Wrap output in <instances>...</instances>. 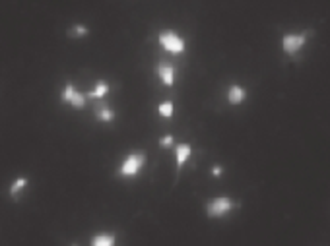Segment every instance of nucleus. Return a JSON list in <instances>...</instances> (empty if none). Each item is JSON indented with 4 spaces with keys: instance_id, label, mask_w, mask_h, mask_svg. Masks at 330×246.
Masks as SVG:
<instances>
[{
    "instance_id": "nucleus-1",
    "label": "nucleus",
    "mask_w": 330,
    "mask_h": 246,
    "mask_svg": "<svg viewBox=\"0 0 330 246\" xmlns=\"http://www.w3.org/2000/svg\"><path fill=\"white\" fill-rule=\"evenodd\" d=\"M148 163V154L142 152V150H134L127 155L121 165H119V177L121 179H134L142 173V169L146 167Z\"/></svg>"
},
{
    "instance_id": "nucleus-2",
    "label": "nucleus",
    "mask_w": 330,
    "mask_h": 246,
    "mask_svg": "<svg viewBox=\"0 0 330 246\" xmlns=\"http://www.w3.org/2000/svg\"><path fill=\"white\" fill-rule=\"evenodd\" d=\"M311 35H313V30L282 35V51H284V55H288L290 59H296L297 55L305 49V45H307V41H309Z\"/></svg>"
},
{
    "instance_id": "nucleus-3",
    "label": "nucleus",
    "mask_w": 330,
    "mask_h": 246,
    "mask_svg": "<svg viewBox=\"0 0 330 246\" xmlns=\"http://www.w3.org/2000/svg\"><path fill=\"white\" fill-rule=\"evenodd\" d=\"M158 43H160V47L164 49L165 53H169V55H173V57H179V55H183V53L187 51V41L173 30L160 31Z\"/></svg>"
},
{
    "instance_id": "nucleus-4",
    "label": "nucleus",
    "mask_w": 330,
    "mask_h": 246,
    "mask_svg": "<svg viewBox=\"0 0 330 246\" xmlns=\"http://www.w3.org/2000/svg\"><path fill=\"white\" fill-rule=\"evenodd\" d=\"M239 204L230 198V196H216L212 200L206 202V215L210 219H222L226 217L228 214H231Z\"/></svg>"
},
{
    "instance_id": "nucleus-5",
    "label": "nucleus",
    "mask_w": 330,
    "mask_h": 246,
    "mask_svg": "<svg viewBox=\"0 0 330 246\" xmlns=\"http://www.w3.org/2000/svg\"><path fill=\"white\" fill-rule=\"evenodd\" d=\"M61 101L70 105L74 111H82V109H86L88 97H86V93L80 92L72 82H66L63 86V90H61Z\"/></svg>"
},
{
    "instance_id": "nucleus-6",
    "label": "nucleus",
    "mask_w": 330,
    "mask_h": 246,
    "mask_svg": "<svg viewBox=\"0 0 330 246\" xmlns=\"http://www.w3.org/2000/svg\"><path fill=\"white\" fill-rule=\"evenodd\" d=\"M154 74H156V78L164 84L165 88H175V84H177V68L173 64H169V62L158 64L154 68Z\"/></svg>"
},
{
    "instance_id": "nucleus-7",
    "label": "nucleus",
    "mask_w": 330,
    "mask_h": 246,
    "mask_svg": "<svg viewBox=\"0 0 330 246\" xmlns=\"http://www.w3.org/2000/svg\"><path fill=\"white\" fill-rule=\"evenodd\" d=\"M173 154H175V169L181 171L193 157V146L187 142H179L173 146Z\"/></svg>"
},
{
    "instance_id": "nucleus-8",
    "label": "nucleus",
    "mask_w": 330,
    "mask_h": 246,
    "mask_svg": "<svg viewBox=\"0 0 330 246\" xmlns=\"http://www.w3.org/2000/svg\"><path fill=\"white\" fill-rule=\"evenodd\" d=\"M226 97H228V103H230V105L239 107V105H243V103L247 101V90H245L243 86H239V84H231L230 88H228Z\"/></svg>"
},
{
    "instance_id": "nucleus-9",
    "label": "nucleus",
    "mask_w": 330,
    "mask_h": 246,
    "mask_svg": "<svg viewBox=\"0 0 330 246\" xmlns=\"http://www.w3.org/2000/svg\"><path fill=\"white\" fill-rule=\"evenodd\" d=\"M109 93H111V84H109L107 80H98V82L94 84V88L86 93V97H88V99H94V101H103Z\"/></svg>"
},
{
    "instance_id": "nucleus-10",
    "label": "nucleus",
    "mask_w": 330,
    "mask_h": 246,
    "mask_svg": "<svg viewBox=\"0 0 330 246\" xmlns=\"http://www.w3.org/2000/svg\"><path fill=\"white\" fill-rule=\"evenodd\" d=\"M90 246H117V235L115 233H99L94 235Z\"/></svg>"
},
{
    "instance_id": "nucleus-11",
    "label": "nucleus",
    "mask_w": 330,
    "mask_h": 246,
    "mask_svg": "<svg viewBox=\"0 0 330 246\" xmlns=\"http://www.w3.org/2000/svg\"><path fill=\"white\" fill-rule=\"evenodd\" d=\"M30 184V179H26V177H18V179H14V183L10 184L8 188V194H10V198H14V200H18L20 198V194L28 188Z\"/></svg>"
},
{
    "instance_id": "nucleus-12",
    "label": "nucleus",
    "mask_w": 330,
    "mask_h": 246,
    "mask_svg": "<svg viewBox=\"0 0 330 246\" xmlns=\"http://www.w3.org/2000/svg\"><path fill=\"white\" fill-rule=\"evenodd\" d=\"M156 111H158V115H160L162 119H173V117H175V103H173L171 99L162 101V103L156 107Z\"/></svg>"
},
{
    "instance_id": "nucleus-13",
    "label": "nucleus",
    "mask_w": 330,
    "mask_h": 246,
    "mask_svg": "<svg viewBox=\"0 0 330 246\" xmlns=\"http://www.w3.org/2000/svg\"><path fill=\"white\" fill-rule=\"evenodd\" d=\"M96 117H98L99 123H113L115 121V117H117V113H115V109H111V107H101V109H98V113H96Z\"/></svg>"
},
{
    "instance_id": "nucleus-14",
    "label": "nucleus",
    "mask_w": 330,
    "mask_h": 246,
    "mask_svg": "<svg viewBox=\"0 0 330 246\" xmlns=\"http://www.w3.org/2000/svg\"><path fill=\"white\" fill-rule=\"evenodd\" d=\"M158 144H160L164 150L173 148V146H175V136H173V134H165V136H162V138L158 140Z\"/></svg>"
},
{
    "instance_id": "nucleus-15",
    "label": "nucleus",
    "mask_w": 330,
    "mask_h": 246,
    "mask_svg": "<svg viewBox=\"0 0 330 246\" xmlns=\"http://www.w3.org/2000/svg\"><path fill=\"white\" fill-rule=\"evenodd\" d=\"M90 33V30H88V26H84V24H76L74 28H72V35L74 37H86Z\"/></svg>"
},
{
    "instance_id": "nucleus-16",
    "label": "nucleus",
    "mask_w": 330,
    "mask_h": 246,
    "mask_svg": "<svg viewBox=\"0 0 330 246\" xmlns=\"http://www.w3.org/2000/svg\"><path fill=\"white\" fill-rule=\"evenodd\" d=\"M222 175H224V167H222V165H214V167H212V177L220 179Z\"/></svg>"
},
{
    "instance_id": "nucleus-17",
    "label": "nucleus",
    "mask_w": 330,
    "mask_h": 246,
    "mask_svg": "<svg viewBox=\"0 0 330 246\" xmlns=\"http://www.w3.org/2000/svg\"><path fill=\"white\" fill-rule=\"evenodd\" d=\"M72 246H78V245H72Z\"/></svg>"
}]
</instances>
